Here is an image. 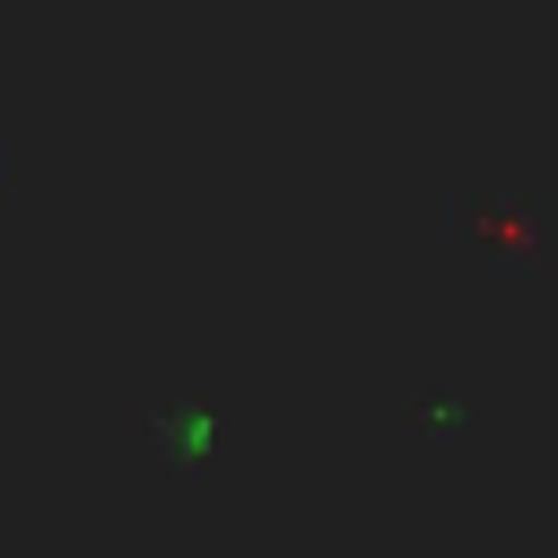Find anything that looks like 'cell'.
Returning a JSON list of instances; mask_svg holds the SVG:
<instances>
[{
    "instance_id": "obj_1",
    "label": "cell",
    "mask_w": 558,
    "mask_h": 558,
    "mask_svg": "<svg viewBox=\"0 0 558 558\" xmlns=\"http://www.w3.org/2000/svg\"><path fill=\"white\" fill-rule=\"evenodd\" d=\"M148 436L174 453V462H209L218 453V401H201V392H166V401H148Z\"/></svg>"
}]
</instances>
